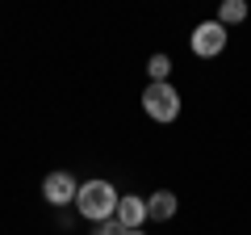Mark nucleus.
Masks as SVG:
<instances>
[{
	"instance_id": "nucleus-1",
	"label": "nucleus",
	"mask_w": 251,
	"mask_h": 235,
	"mask_svg": "<svg viewBox=\"0 0 251 235\" xmlns=\"http://www.w3.org/2000/svg\"><path fill=\"white\" fill-rule=\"evenodd\" d=\"M117 198H122V193L113 189V181H84L80 185V193H75V214L80 218H88L92 227L97 223H109V218H113V210H117Z\"/></svg>"
},
{
	"instance_id": "nucleus-2",
	"label": "nucleus",
	"mask_w": 251,
	"mask_h": 235,
	"mask_svg": "<svg viewBox=\"0 0 251 235\" xmlns=\"http://www.w3.org/2000/svg\"><path fill=\"white\" fill-rule=\"evenodd\" d=\"M143 114L151 118V122H159V126H168V122L180 118V92L172 88V80L147 84L143 88Z\"/></svg>"
},
{
	"instance_id": "nucleus-3",
	"label": "nucleus",
	"mask_w": 251,
	"mask_h": 235,
	"mask_svg": "<svg viewBox=\"0 0 251 235\" xmlns=\"http://www.w3.org/2000/svg\"><path fill=\"white\" fill-rule=\"evenodd\" d=\"M226 38H230V34H226V26L218 17L214 21H201V26L188 34V51L197 55V59H214V55L226 51Z\"/></svg>"
},
{
	"instance_id": "nucleus-4",
	"label": "nucleus",
	"mask_w": 251,
	"mask_h": 235,
	"mask_svg": "<svg viewBox=\"0 0 251 235\" xmlns=\"http://www.w3.org/2000/svg\"><path fill=\"white\" fill-rule=\"evenodd\" d=\"M75 193H80V181H75L72 172L54 168V172H46V176H42V202H50L54 210L75 206Z\"/></svg>"
},
{
	"instance_id": "nucleus-5",
	"label": "nucleus",
	"mask_w": 251,
	"mask_h": 235,
	"mask_svg": "<svg viewBox=\"0 0 251 235\" xmlns=\"http://www.w3.org/2000/svg\"><path fill=\"white\" fill-rule=\"evenodd\" d=\"M113 218L126 227V231H138V227L147 223V198H138V193H122V198H117Z\"/></svg>"
},
{
	"instance_id": "nucleus-6",
	"label": "nucleus",
	"mask_w": 251,
	"mask_h": 235,
	"mask_svg": "<svg viewBox=\"0 0 251 235\" xmlns=\"http://www.w3.org/2000/svg\"><path fill=\"white\" fill-rule=\"evenodd\" d=\"M180 202L172 189H155L151 198H147V218H155V223H168V218H176Z\"/></svg>"
},
{
	"instance_id": "nucleus-7",
	"label": "nucleus",
	"mask_w": 251,
	"mask_h": 235,
	"mask_svg": "<svg viewBox=\"0 0 251 235\" xmlns=\"http://www.w3.org/2000/svg\"><path fill=\"white\" fill-rule=\"evenodd\" d=\"M218 21H222L226 29H230V26H243V21H247V4H243V0H222Z\"/></svg>"
},
{
	"instance_id": "nucleus-8",
	"label": "nucleus",
	"mask_w": 251,
	"mask_h": 235,
	"mask_svg": "<svg viewBox=\"0 0 251 235\" xmlns=\"http://www.w3.org/2000/svg\"><path fill=\"white\" fill-rule=\"evenodd\" d=\"M147 76H151V84H163L172 76V59L168 55H151V59H147Z\"/></svg>"
},
{
	"instance_id": "nucleus-9",
	"label": "nucleus",
	"mask_w": 251,
	"mask_h": 235,
	"mask_svg": "<svg viewBox=\"0 0 251 235\" xmlns=\"http://www.w3.org/2000/svg\"><path fill=\"white\" fill-rule=\"evenodd\" d=\"M92 235H126V227L117 223V218H109V223H97V227H92Z\"/></svg>"
},
{
	"instance_id": "nucleus-10",
	"label": "nucleus",
	"mask_w": 251,
	"mask_h": 235,
	"mask_svg": "<svg viewBox=\"0 0 251 235\" xmlns=\"http://www.w3.org/2000/svg\"><path fill=\"white\" fill-rule=\"evenodd\" d=\"M126 235H147V231H143V227H138V231H126Z\"/></svg>"
}]
</instances>
